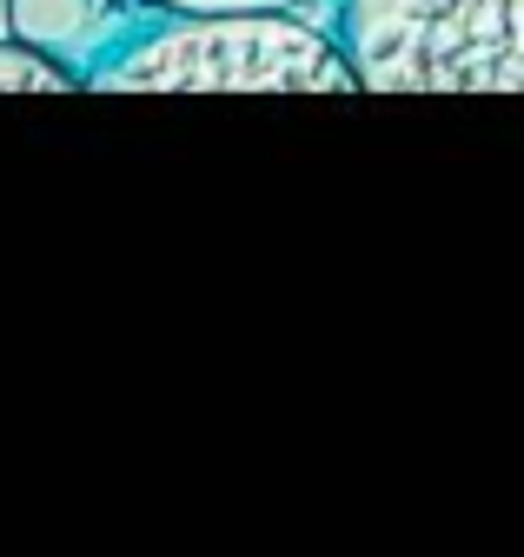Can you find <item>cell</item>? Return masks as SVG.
Masks as SVG:
<instances>
[{
  "label": "cell",
  "instance_id": "obj_1",
  "mask_svg": "<svg viewBox=\"0 0 524 557\" xmlns=\"http://www.w3.org/2000/svg\"><path fill=\"white\" fill-rule=\"evenodd\" d=\"M80 87L100 94H352L359 74L305 8H207L107 47Z\"/></svg>",
  "mask_w": 524,
  "mask_h": 557
},
{
  "label": "cell",
  "instance_id": "obj_2",
  "mask_svg": "<svg viewBox=\"0 0 524 557\" xmlns=\"http://www.w3.org/2000/svg\"><path fill=\"white\" fill-rule=\"evenodd\" d=\"M365 94H524V0H333Z\"/></svg>",
  "mask_w": 524,
  "mask_h": 557
},
{
  "label": "cell",
  "instance_id": "obj_3",
  "mask_svg": "<svg viewBox=\"0 0 524 557\" xmlns=\"http://www.w3.org/2000/svg\"><path fill=\"white\" fill-rule=\"evenodd\" d=\"M80 87V74L74 66H60V60H47L40 47H27V40H0V94H74Z\"/></svg>",
  "mask_w": 524,
  "mask_h": 557
},
{
  "label": "cell",
  "instance_id": "obj_4",
  "mask_svg": "<svg viewBox=\"0 0 524 557\" xmlns=\"http://www.w3.org/2000/svg\"><path fill=\"white\" fill-rule=\"evenodd\" d=\"M126 8H153V14H207V8H319V0H126Z\"/></svg>",
  "mask_w": 524,
  "mask_h": 557
},
{
  "label": "cell",
  "instance_id": "obj_5",
  "mask_svg": "<svg viewBox=\"0 0 524 557\" xmlns=\"http://www.w3.org/2000/svg\"><path fill=\"white\" fill-rule=\"evenodd\" d=\"M14 34V0H0V40Z\"/></svg>",
  "mask_w": 524,
  "mask_h": 557
}]
</instances>
